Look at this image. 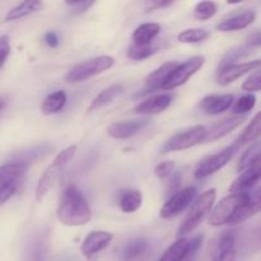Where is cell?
<instances>
[{"label": "cell", "instance_id": "6da1fadb", "mask_svg": "<svg viewBox=\"0 0 261 261\" xmlns=\"http://www.w3.org/2000/svg\"><path fill=\"white\" fill-rule=\"evenodd\" d=\"M59 222L64 226L78 227L83 226L92 218V209L75 185H69L63 191L56 212Z\"/></svg>", "mask_w": 261, "mask_h": 261}, {"label": "cell", "instance_id": "7a4b0ae2", "mask_svg": "<svg viewBox=\"0 0 261 261\" xmlns=\"http://www.w3.org/2000/svg\"><path fill=\"white\" fill-rule=\"evenodd\" d=\"M216 189H209V190H206L205 193L201 194L199 198H196L195 200L193 201L188 216H186L182 224H181L180 228H178V239H184V237H186L188 234L193 233V232L203 223L204 219L211 214L213 204L214 201H216Z\"/></svg>", "mask_w": 261, "mask_h": 261}, {"label": "cell", "instance_id": "3957f363", "mask_svg": "<svg viewBox=\"0 0 261 261\" xmlns=\"http://www.w3.org/2000/svg\"><path fill=\"white\" fill-rule=\"evenodd\" d=\"M75 152L76 145H70V147L65 148V149L61 150V152L56 155L55 160L53 161V163L46 168V171L43 172V175L41 176L40 181H38L37 188H36V199H37V201H42V199L50 193V190L54 188L56 180H58L59 176L61 175L64 168H65L66 166H68V163L73 160Z\"/></svg>", "mask_w": 261, "mask_h": 261}, {"label": "cell", "instance_id": "277c9868", "mask_svg": "<svg viewBox=\"0 0 261 261\" xmlns=\"http://www.w3.org/2000/svg\"><path fill=\"white\" fill-rule=\"evenodd\" d=\"M251 193L252 190L246 191V193L231 194V195L226 196L211 212V214H209V224L213 227L231 224L236 212L239 211V208L242 204H245L249 200L250 196H251Z\"/></svg>", "mask_w": 261, "mask_h": 261}, {"label": "cell", "instance_id": "5b68a950", "mask_svg": "<svg viewBox=\"0 0 261 261\" xmlns=\"http://www.w3.org/2000/svg\"><path fill=\"white\" fill-rule=\"evenodd\" d=\"M114 65V58L109 55L96 56V58L88 59L82 63L76 64L75 66L68 71L65 75V81L69 83H76V82H83L86 79L96 76L98 74L103 73L107 69Z\"/></svg>", "mask_w": 261, "mask_h": 261}, {"label": "cell", "instance_id": "8992f818", "mask_svg": "<svg viewBox=\"0 0 261 261\" xmlns=\"http://www.w3.org/2000/svg\"><path fill=\"white\" fill-rule=\"evenodd\" d=\"M206 133H208V129L205 126H203V125H196V126L182 130V132L177 133L172 138H170L165 143L161 152H180V150H185L189 149V148L195 147V145L200 144V143H203L205 140Z\"/></svg>", "mask_w": 261, "mask_h": 261}, {"label": "cell", "instance_id": "52a82bcc", "mask_svg": "<svg viewBox=\"0 0 261 261\" xmlns=\"http://www.w3.org/2000/svg\"><path fill=\"white\" fill-rule=\"evenodd\" d=\"M204 64H205V58L201 55L193 56V58L184 61L182 64H177V66H176L172 70V73L168 75V78L166 79V82L163 83L162 88L161 89L172 91V89L182 86V84H185L194 74H196L201 68H203Z\"/></svg>", "mask_w": 261, "mask_h": 261}, {"label": "cell", "instance_id": "ba28073f", "mask_svg": "<svg viewBox=\"0 0 261 261\" xmlns=\"http://www.w3.org/2000/svg\"><path fill=\"white\" fill-rule=\"evenodd\" d=\"M239 150V148L234 144L229 145V147L224 148L223 150L218 152L217 154L209 155V157L204 158L203 161L199 162V165L196 166L195 172L194 176L198 180H203V178L209 177L211 175L216 173L217 171H219L221 168H223L227 163L231 161V158L233 157L234 153Z\"/></svg>", "mask_w": 261, "mask_h": 261}, {"label": "cell", "instance_id": "9c48e42d", "mask_svg": "<svg viewBox=\"0 0 261 261\" xmlns=\"http://www.w3.org/2000/svg\"><path fill=\"white\" fill-rule=\"evenodd\" d=\"M195 198L196 189L194 186H188V188H184L182 190H178L162 206V209L160 212L161 218H175L178 214L182 213L186 208H189L193 204V201L195 200Z\"/></svg>", "mask_w": 261, "mask_h": 261}, {"label": "cell", "instance_id": "30bf717a", "mask_svg": "<svg viewBox=\"0 0 261 261\" xmlns=\"http://www.w3.org/2000/svg\"><path fill=\"white\" fill-rule=\"evenodd\" d=\"M50 255V233L42 228L36 231L25 245L23 261H48Z\"/></svg>", "mask_w": 261, "mask_h": 261}, {"label": "cell", "instance_id": "8fae6325", "mask_svg": "<svg viewBox=\"0 0 261 261\" xmlns=\"http://www.w3.org/2000/svg\"><path fill=\"white\" fill-rule=\"evenodd\" d=\"M256 19V12L252 9H237L227 14L216 28L221 32H232V31L244 30L254 23Z\"/></svg>", "mask_w": 261, "mask_h": 261}, {"label": "cell", "instance_id": "7c38bea8", "mask_svg": "<svg viewBox=\"0 0 261 261\" xmlns=\"http://www.w3.org/2000/svg\"><path fill=\"white\" fill-rule=\"evenodd\" d=\"M236 255L234 232H223L213 242L211 249V261H233Z\"/></svg>", "mask_w": 261, "mask_h": 261}, {"label": "cell", "instance_id": "4fadbf2b", "mask_svg": "<svg viewBox=\"0 0 261 261\" xmlns=\"http://www.w3.org/2000/svg\"><path fill=\"white\" fill-rule=\"evenodd\" d=\"M260 60L254 61H246V63L241 64H231V65L223 66V68L218 69V75H217V82L222 86H227V84L232 83L236 79L241 78L245 74L250 73V71H255L260 69Z\"/></svg>", "mask_w": 261, "mask_h": 261}, {"label": "cell", "instance_id": "5bb4252c", "mask_svg": "<svg viewBox=\"0 0 261 261\" xmlns=\"http://www.w3.org/2000/svg\"><path fill=\"white\" fill-rule=\"evenodd\" d=\"M261 178V168L260 160L256 161L252 166H250L247 170L242 171L239 177L233 181V184L229 188L231 194L246 193V191L252 190L257 184L260 182Z\"/></svg>", "mask_w": 261, "mask_h": 261}, {"label": "cell", "instance_id": "9a60e30c", "mask_svg": "<svg viewBox=\"0 0 261 261\" xmlns=\"http://www.w3.org/2000/svg\"><path fill=\"white\" fill-rule=\"evenodd\" d=\"M149 125L148 119H134V120H124V121H117L110 125L107 129V134L114 139H127L139 133Z\"/></svg>", "mask_w": 261, "mask_h": 261}, {"label": "cell", "instance_id": "2e32d148", "mask_svg": "<svg viewBox=\"0 0 261 261\" xmlns=\"http://www.w3.org/2000/svg\"><path fill=\"white\" fill-rule=\"evenodd\" d=\"M112 236L110 232L106 231H93L86 236L81 245L82 254L86 257H92L96 254L101 252L102 250L106 249L110 244H111Z\"/></svg>", "mask_w": 261, "mask_h": 261}, {"label": "cell", "instance_id": "e0dca14e", "mask_svg": "<svg viewBox=\"0 0 261 261\" xmlns=\"http://www.w3.org/2000/svg\"><path fill=\"white\" fill-rule=\"evenodd\" d=\"M27 167V165L20 162H9L0 166V191L18 188Z\"/></svg>", "mask_w": 261, "mask_h": 261}, {"label": "cell", "instance_id": "ac0fdd59", "mask_svg": "<svg viewBox=\"0 0 261 261\" xmlns=\"http://www.w3.org/2000/svg\"><path fill=\"white\" fill-rule=\"evenodd\" d=\"M245 120H246V116H241V115L229 116L221 120V121L217 122L216 125H213V126L208 130L204 142H211V140H217L226 137L227 134H229V133L236 130L239 126H241L242 122H244Z\"/></svg>", "mask_w": 261, "mask_h": 261}, {"label": "cell", "instance_id": "d6986e66", "mask_svg": "<svg viewBox=\"0 0 261 261\" xmlns=\"http://www.w3.org/2000/svg\"><path fill=\"white\" fill-rule=\"evenodd\" d=\"M172 102V94H157L134 107V112L139 115H155L165 111Z\"/></svg>", "mask_w": 261, "mask_h": 261}, {"label": "cell", "instance_id": "ffe728a7", "mask_svg": "<svg viewBox=\"0 0 261 261\" xmlns=\"http://www.w3.org/2000/svg\"><path fill=\"white\" fill-rule=\"evenodd\" d=\"M233 105L232 94H212L201 101L200 107L209 115H218L227 111Z\"/></svg>", "mask_w": 261, "mask_h": 261}, {"label": "cell", "instance_id": "44dd1931", "mask_svg": "<svg viewBox=\"0 0 261 261\" xmlns=\"http://www.w3.org/2000/svg\"><path fill=\"white\" fill-rule=\"evenodd\" d=\"M176 66H177V63H175V61H168V63H165L163 65H161L158 69H155L152 74H149L145 78V89L143 92V94L148 93V92H154L157 89L162 88L166 79L168 78V75L172 73V70Z\"/></svg>", "mask_w": 261, "mask_h": 261}, {"label": "cell", "instance_id": "7402d4cb", "mask_svg": "<svg viewBox=\"0 0 261 261\" xmlns=\"http://www.w3.org/2000/svg\"><path fill=\"white\" fill-rule=\"evenodd\" d=\"M161 25L158 23H143L139 27H137L133 32L132 38L134 41V45L147 46L152 45L153 40L160 35Z\"/></svg>", "mask_w": 261, "mask_h": 261}, {"label": "cell", "instance_id": "603a6c76", "mask_svg": "<svg viewBox=\"0 0 261 261\" xmlns=\"http://www.w3.org/2000/svg\"><path fill=\"white\" fill-rule=\"evenodd\" d=\"M189 246H190V240L186 239V237L178 239L163 252V255L158 261H188Z\"/></svg>", "mask_w": 261, "mask_h": 261}, {"label": "cell", "instance_id": "cb8c5ba5", "mask_svg": "<svg viewBox=\"0 0 261 261\" xmlns=\"http://www.w3.org/2000/svg\"><path fill=\"white\" fill-rule=\"evenodd\" d=\"M122 92H124V86H122V84H112V86L107 87L106 89H103V91L92 101L91 106H89L88 109V112L97 111V110L107 106V105L111 103L116 97H119Z\"/></svg>", "mask_w": 261, "mask_h": 261}, {"label": "cell", "instance_id": "d4e9b609", "mask_svg": "<svg viewBox=\"0 0 261 261\" xmlns=\"http://www.w3.org/2000/svg\"><path fill=\"white\" fill-rule=\"evenodd\" d=\"M148 246V241L143 237H138V239L132 240V241L127 242L125 245V247L122 249L121 251V260L122 261H134L137 259H139L140 256L147 252Z\"/></svg>", "mask_w": 261, "mask_h": 261}, {"label": "cell", "instance_id": "484cf974", "mask_svg": "<svg viewBox=\"0 0 261 261\" xmlns=\"http://www.w3.org/2000/svg\"><path fill=\"white\" fill-rule=\"evenodd\" d=\"M43 8V3L38 0H31V2H23L18 4L17 7L12 8L5 15V20H18L20 18H24L27 15L33 14Z\"/></svg>", "mask_w": 261, "mask_h": 261}, {"label": "cell", "instance_id": "4316f807", "mask_svg": "<svg viewBox=\"0 0 261 261\" xmlns=\"http://www.w3.org/2000/svg\"><path fill=\"white\" fill-rule=\"evenodd\" d=\"M143 203V195L139 190H134V189H129V190L122 191L120 195V208L125 213H133L137 212L138 209L142 206Z\"/></svg>", "mask_w": 261, "mask_h": 261}, {"label": "cell", "instance_id": "83f0119b", "mask_svg": "<svg viewBox=\"0 0 261 261\" xmlns=\"http://www.w3.org/2000/svg\"><path fill=\"white\" fill-rule=\"evenodd\" d=\"M260 135V114H256L254 116V119L251 120L249 125H247L246 129L239 135L236 140H234L233 144L237 148H241L242 145L249 144V143L255 142V140L259 138Z\"/></svg>", "mask_w": 261, "mask_h": 261}, {"label": "cell", "instance_id": "f1b7e54d", "mask_svg": "<svg viewBox=\"0 0 261 261\" xmlns=\"http://www.w3.org/2000/svg\"><path fill=\"white\" fill-rule=\"evenodd\" d=\"M65 91H56L48 94L42 102V112L45 115H54L60 111L66 103Z\"/></svg>", "mask_w": 261, "mask_h": 261}, {"label": "cell", "instance_id": "f546056e", "mask_svg": "<svg viewBox=\"0 0 261 261\" xmlns=\"http://www.w3.org/2000/svg\"><path fill=\"white\" fill-rule=\"evenodd\" d=\"M54 147L48 144H41L38 147H33L27 149L25 152L19 153L14 157V161L13 162H20V163H24V165H30V163L35 162L36 160L41 157H45L46 154H48L50 152H53Z\"/></svg>", "mask_w": 261, "mask_h": 261}, {"label": "cell", "instance_id": "4dcf8cb0", "mask_svg": "<svg viewBox=\"0 0 261 261\" xmlns=\"http://www.w3.org/2000/svg\"><path fill=\"white\" fill-rule=\"evenodd\" d=\"M260 160V144L259 143H254L250 148H247L246 152L241 155V158L239 160L237 163L236 171L239 173H241L242 171L247 170L250 166L254 165L256 161Z\"/></svg>", "mask_w": 261, "mask_h": 261}, {"label": "cell", "instance_id": "1f68e13d", "mask_svg": "<svg viewBox=\"0 0 261 261\" xmlns=\"http://www.w3.org/2000/svg\"><path fill=\"white\" fill-rule=\"evenodd\" d=\"M209 37V32L204 28H189L178 35V41L182 43H199Z\"/></svg>", "mask_w": 261, "mask_h": 261}, {"label": "cell", "instance_id": "d6a6232c", "mask_svg": "<svg viewBox=\"0 0 261 261\" xmlns=\"http://www.w3.org/2000/svg\"><path fill=\"white\" fill-rule=\"evenodd\" d=\"M160 50L158 46L147 45V46H139V45H133L130 46L127 50V58L133 59V60H144V59L149 58L153 54H155Z\"/></svg>", "mask_w": 261, "mask_h": 261}, {"label": "cell", "instance_id": "836d02e7", "mask_svg": "<svg viewBox=\"0 0 261 261\" xmlns=\"http://www.w3.org/2000/svg\"><path fill=\"white\" fill-rule=\"evenodd\" d=\"M218 7L214 2H200L194 8V15L199 20H208L214 17Z\"/></svg>", "mask_w": 261, "mask_h": 261}, {"label": "cell", "instance_id": "e575fe53", "mask_svg": "<svg viewBox=\"0 0 261 261\" xmlns=\"http://www.w3.org/2000/svg\"><path fill=\"white\" fill-rule=\"evenodd\" d=\"M250 53H251V47H249V46H240V47L232 48V50H229L221 60V63H219V69L223 68V66L234 64V61L245 58V56L249 55Z\"/></svg>", "mask_w": 261, "mask_h": 261}, {"label": "cell", "instance_id": "d590c367", "mask_svg": "<svg viewBox=\"0 0 261 261\" xmlns=\"http://www.w3.org/2000/svg\"><path fill=\"white\" fill-rule=\"evenodd\" d=\"M256 105V97L255 94H244L240 97L236 102H233V111L239 115H245L251 111Z\"/></svg>", "mask_w": 261, "mask_h": 261}, {"label": "cell", "instance_id": "8d00e7d4", "mask_svg": "<svg viewBox=\"0 0 261 261\" xmlns=\"http://www.w3.org/2000/svg\"><path fill=\"white\" fill-rule=\"evenodd\" d=\"M261 88V73L260 69L255 70L242 84V89L247 92H259Z\"/></svg>", "mask_w": 261, "mask_h": 261}, {"label": "cell", "instance_id": "74e56055", "mask_svg": "<svg viewBox=\"0 0 261 261\" xmlns=\"http://www.w3.org/2000/svg\"><path fill=\"white\" fill-rule=\"evenodd\" d=\"M173 171H175V162L173 161H165V162H161L155 166L154 173L157 177L166 178L170 177Z\"/></svg>", "mask_w": 261, "mask_h": 261}, {"label": "cell", "instance_id": "f35d334b", "mask_svg": "<svg viewBox=\"0 0 261 261\" xmlns=\"http://www.w3.org/2000/svg\"><path fill=\"white\" fill-rule=\"evenodd\" d=\"M10 54V42L8 36H0V69L4 66Z\"/></svg>", "mask_w": 261, "mask_h": 261}, {"label": "cell", "instance_id": "ab89813d", "mask_svg": "<svg viewBox=\"0 0 261 261\" xmlns=\"http://www.w3.org/2000/svg\"><path fill=\"white\" fill-rule=\"evenodd\" d=\"M65 4L71 8L73 14H82V13L87 12V10H88L94 3L93 2H66Z\"/></svg>", "mask_w": 261, "mask_h": 261}, {"label": "cell", "instance_id": "60d3db41", "mask_svg": "<svg viewBox=\"0 0 261 261\" xmlns=\"http://www.w3.org/2000/svg\"><path fill=\"white\" fill-rule=\"evenodd\" d=\"M180 185H181V173L172 172V175L170 176V182H168V188H167L168 195H173L175 193H177Z\"/></svg>", "mask_w": 261, "mask_h": 261}, {"label": "cell", "instance_id": "b9f144b4", "mask_svg": "<svg viewBox=\"0 0 261 261\" xmlns=\"http://www.w3.org/2000/svg\"><path fill=\"white\" fill-rule=\"evenodd\" d=\"M45 41H46V43H47V45L53 48H55L56 46L59 45V37H58V35L54 32V31H50V32L46 33Z\"/></svg>", "mask_w": 261, "mask_h": 261}, {"label": "cell", "instance_id": "7bdbcfd3", "mask_svg": "<svg viewBox=\"0 0 261 261\" xmlns=\"http://www.w3.org/2000/svg\"><path fill=\"white\" fill-rule=\"evenodd\" d=\"M17 190L18 188H10V189H7V190L0 191V206H2L5 201L9 200V199L14 195Z\"/></svg>", "mask_w": 261, "mask_h": 261}, {"label": "cell", "instance_id": "ee69618b", "mask_svg": "<svg viewBox=\"0 0 261 261\" xmlns=\"http://www.w3.org/2000/svg\"><path fill=\"white\" fill-rule=\"evenodd\" d=\"M260 41H261L260 33H259V31H256V32L252 33V35L249 37V40H247V46H249V47H251V48L252 47H259Z\"/></svg>", "mask_w": 261, "mask_h": 261}, {"label": "cell", "instance_id": "f6af8a7d", "mask_svg": "<svg viewBox=\"0 0 261 261\" xmlns=\"http://www.w3.org/2000/svg\"><path fill=\"white\" fill-rule=\"evenodd\" d=\"M172 4L173 2H158V0H154V2L148 4V7H149V9H162V8H167Z\"/></svg>", "mask_w": 261, "mask_h": 261}, {"label": "cell", "instance_id": "bcb514c9", "mask_svg": "<svg viewBox=\"0 0 261 261\" xmlns=\"http://www.w3.org/2000/svg\"><path fill=\"white\" fill-rule=\"evenodd\" d=\"M7 102H8L7 97H4V96H0V111H2V110L4 109L5 106H7Z\"/></svg>", "mask_w": 261, "mask_h": 261}, {"label": "cell", "instance_id": "7dc6e473", "mask_svg": "<svg viewBox=\"0 0 261 261\" xmlns=\"http://www.w3.org/2000/svg\"><path fill=\"white\" fill-rule=\"evenodd\" d=\"M233 261H234V260H233Z\"/></svg>", "mask_w": 261, "mask_h": 261}]
</instances>
